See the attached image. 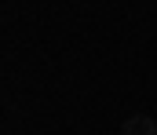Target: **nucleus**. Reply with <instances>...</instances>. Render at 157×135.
Segmentation results:
<instances>
[{
  "label": "nucleus",
  "mask_w": 157,
  "mask_h": 135,
  "mask_svg": "<svg viewBox=\"0 0 157 135\" xmlns=\"http://www.w3.org/2000/svg\"><path fill=\"white\" fill-rule=\"evenodd\" d=\"M121 135H157V121L146 117V113H135L121 124Z\"/></svg>",
  "instance_id": "f257e3e1"
}]
</instances>
